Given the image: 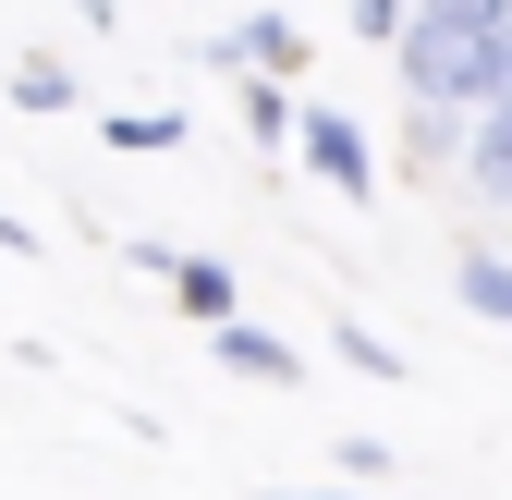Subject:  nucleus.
Here are the masks:
<instances>
[{"instance_id": "1", "label": "nucleus", "mask_w": 512, "mask_h": 500, "mask_svg": "<svg viewBox=\"0 0 512 500\" xmlns=\"http://www.w3.org/2000/svg\"><path fill=\"white\" fill-rule=\"evenodd\" d=\"M391 61H403V86H415L427 110L488 122V110H500V86H512V25H452V13H415Z\"/></svg>"}, {"instance_id": "2", "label": "nucleus", "mask_w": 512, "mask_h": 500, "mask_svg": "<svg viewBox=\"0 0 512 500\" xmlns=\"http://www.w3.org/2000/svg\"><path fill=\"white\" fill-rule=\"evenodd\" d=\"M208 61H220L232 86H269V74H293V61H305V37H293V13H244Z\"/></svg>"}, {"instance_id": "3", "label": "nucleus", "mask_w": 512, "mask_h": 500, "mask_svg": "<svg viewBox=\"0 0 512 500\" xmlns=\"http://www.w3.org/2000/svg\"><path fill=\"white\" fill-rule=\"evenodd\" d=\"M293 147H305L317 183H342V196H366V183H378V159H366V135H354L342 110H305V122H293Z\"/></svg>"}, {"instance_id": "4", "label": "nucleus", "mask_w": 512, "mask_h": 500, "mask_svg": "<svg viewBox=\"0 0 512 500\" xmlns=\"http://www.w3.org/2000/svg\"><path fill=\"white\" fill-rule=\"evenodd\" d=\"M208 354L232 366V379H256V391H293V379H305V354H281V330H256V318H232Z\"/></svg>"}, {"instance_id": "5", "label": "nucleus", "mask_w": 512, "mask_h": 500, "mask_svg": "<svg viewBox=\"0 0 512 500\" xmlns=\"http://www.w3.org/2000/svg\"><path fill=\"white\" fill-rule=\"evenodd\" d=\"M171 293H183V318H208V330L244 318V281H232L220 257H171Z\"/></svg>"}, {"instance_id": "6", "label": "nucleus", "mask_w": 512, "mask_h": 500, "mask_svg": "<svg viewBox=\"0 0 512 500\" xmlns=\"http://www.w3.org/2000/svg\"><path fill=\"white\" fill-rule=\"evenodd\" d=\"M464 183H476L488 208H512V98H500V110L476 122V147H464Z\"/></svg>"}, {"instance_id": "7", "label": "nucleus", "mask_w": 512, "mask_h": 500, "mask_svg": "<svg viewBox=\"0 0 512 500\" xmlns=\"http://www.w3.org/2000/svg\"><path fill=\"white\" fill-rule=\"evenodd\" d=\"M452 293L476 305L488 330H512V257H488V244H464V257H452Z\"/></svg>"}, {"instance_id": "8", "label": "nucleus", "mask_w": 512, "mask_h": 500, "mask_svg": "<svg viewBox=\"0 0 512 500\" xmlns=\"http://www.w3.org/2000/svg\"><path fill=\"white\" fill-rule=\"evenodd\" d=\"M13 110H74V74H61V61H25V74H13Z\"/></svg>"}, {"instance_id": "9", "label": "nucleus", "mask_w": 512, "mask_h": 500, "mask_svg": "<svg viewBox=\"0 0 512 500\" xmlns=\"http://www.w3.org/2000/svg\"><path fill=\"white\" fill-rule=\"evenodd\" d=\"M171 135H183L171 110H110V147H135V159H147V147H171Z\"/></svg>"}, {"instance_id": "10", "label": "nucleus", "mask_w": 512, "mask_h": 500, "mask_svg": "<svg viewBox=\"0 0 512 500\" xmlns=\"http://www.w3.org/2000/svg\"><path fill=\"white\" fill-rule=\"evenodd\" d=\"M342 354L366 366V379H403V354H391V342H378V330H354V318H342Z\"/></svg>"}, {"instance_id": "11", "label": "nucleus", "mask_w": 512, "mask_h": 500, "mask_svg": "<svg viewBox=\"0 0 512 500\" xmlns=\"http://www.w3.org/2000/svg\"><path fill=\"white\" fill-rule=\"evenodd\" d=\"M354 25H366V37H391V49H403V25H415V0H354Z\"/></svg>"}, {"instance_id": "12", "label": "nucleus", "mask_w": 512, "mask_h": 500, "mask_svg": "<svg viewBox=\"0 0 512 500\" xmlns=\"http://www.w3.org/2000/svg\"><path fill=\"white\" fill-rule=\"evenodd\" d=\"M415 13H452V25H512V0H415Z\"/></svg>"}, {"instance_id": "13", "label": "nucleus", "mask_w": 512, "mask_h": 500, "mask_svg": "<svg viewBox=\"0 0 512 500\" xmlns=\"http://www.w3.org/2000/svg\"><path fill=\"white\" fill-rule=\"evenodd\" d=\"M281 500H366V488H281Z\"/></svg>"}]
</instances>
